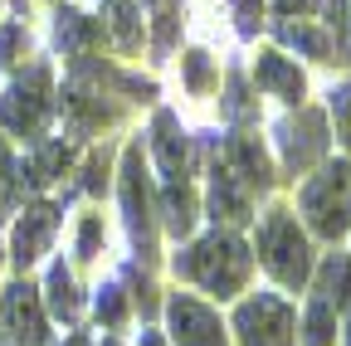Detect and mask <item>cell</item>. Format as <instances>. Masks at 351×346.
Instances as JSON below:
<instances>
[{
	"mask_svg": "<svg viewBox=\"0 0 351 346\" xmlns=\"http://www.w3.org/2000/svg\"><path fill=\"white\" fill-rule=\"evenodd\" d=\"M25 49H29V29L25 25H5V29H0V69L15 64Z\"/></svg>",
	"mask_w": 351,
	"mask_h": 346,
	"instance_id": "cell-24",
	"label": "cell"
},
{
	"mask_svg": "<svg viewBox=\"0 0 351 346\" xmlns=\"http://www.w3.org/2000/svg\"><path fill=\"white\" fill-rule=\"evenodd\" d=\"M98 317H103L108 327H117V322L127 317V302H122V288H103V297H98Z\"/></svg>",
	"mask_w": 351,
	"mask_h": 346,
	"instance_id": "cell-26",
	"label": "cell"
},
{
	"mask_svg": "<svg viewBox=\"0 0 351 346\" xmlns=\"http://www.w3.org/2000/svg\"><path fill=\"white\" fill-rule=\"evenodd\" d=\"M225 108H230V117H249V93H244V78L239 73L230 78V103Z\"/></svg>",
	"mask_w": 351,
	"mask_h": 346,
	"instance_id": "cell-31",
	"label": "cell"
},
{
	"mask_svg": "<svg viewBox=\"0 0 351 346\" xmlns=\"http://www.w3.org/2000/svg\"><path fill=\"white\" fill-rule=\"evenodd\" d=\"M302 214L313 220V230L322 239H337L346 230V220H351V166L346 161L327 166L322 176L302 186Z\"/></svg>",
	"mask_w": 351,
	"mask_h": 346,
	"instance_id": "cell-3",
	"label": "cell"
},
{
	"mask_svg": "<svg viewBox=\"0 0 351 346\" xmlns=\"http://www.w3.org/2000/svg\"><path fill=\"white\" fill-rule=\"evenodd\" d=\"M49 112H54V98H49V69L44 64H34L25 78H15L10 93L0 98V122L20 137H39Z\"/></svg>",
	"mask_w": 351,
	"mask_h": 346,
	"instance_id": "cell-4",
	"label": "cell"
},
{
	"mask_svg": "<svg viewBox=\"0 0 351 346\" xmlns=\"http://www.w3.org/2000/svg\"><path fill=\"white\" fill-rule=\"evenodd\" d=\"M278 34H283V45H298V49H307L313 59H327V54H332V49H327V39H322L317 29H307V25H283Z\"/></svg>",
	"mask_w": 351,
	"mask_h": 346,
	"instance_id": "cell-22",
	"label": "cell"
},
{
	"mask_svg": "<svg viewBox=\"0 0 351 346\" xmlns=\"http://www.w3.org/2000/svg\"><path fill=\"white\" fill-rule=\"evenodd\" d=\"M186 83H191V93H205V88H210V64H205L200 49L186 54Z\"/></svg>",
	"mask_w": 351,
	"mask_h": 346,
	"instance_id": "cell-27",
	"label": "cell"
},
{
	"mask_svg": "<svg viewBox=\"0 0 351 346\" xmlns=\"http://www.w3.org/2000/svg\"><path fill=\"white\" fill-rule=\"evenodd\" d=\"M317 293L332 302V308H346V302H351V258H341V264L332 258V264L322 269V288Z\"/></svg>",
	"mask_w": 351,
	"mask_h": 346,
	"instance_id": "cell-20",
	"label": "cell"
},
{
	"mask_svg": "<svg viewBox=\"0 0 351 346\" xmlns=\"http://www.w3.org/2000/svg\"><path fill=\"white\" fill-rule=\"evenodd\" d=\"M69 142H44L39 151H34V161H29V171H25V176H29V186H49L54 176H64V166H69Z\"/></svg>",
	"mask_w": 351,
	"mask_h": 346,
	"instance_id": "cell-18",
	"label": "cell"
},
{
	"mask_svg": "<svg viewBox=\"0 0 351 346\" xmlns=\"http://www.w3.org/2000/svg\"><path fill=\"white\" fill-rule=\"evenodd\" d=\"M142 346H161V336H156V332H147V336H142Z\"/></svg>",
	"mask_w": 351,
	"mask_h": 346,
	"instance_id": "cell-34",
	"label": "cell"
},
{
	"mask_svg": "<svg viewBox=\"0 0 351 346\" xmlns=\"http://www.w3.org/2000/svg\"><path fill=\"white\" fill-rule=\"evenodd\" d=\"M54 225H59V205H29V210L20 214V225H15V234H10V254H15L20 269H29L34 258L49 249Z\"/></svg>",
	"mask_w": 351,
	"mask_h": 346,
	"instance_id": "cell-8",
	"label": "cell"
},
{
	"mask_svg": "<svg viewBox=\"0 0 351 346\" xmlns=\"http://www.w3.org/2000/svg\"><path fill=\"white\" fill-rule=\"evenodd\" d=\"M103 15H108V29H112V39H117V49L132 54V49L142 45V25H137V5H132V0H108Z\"/></svg>",
	"mask_w": 351,
	"mask_h": 346,
	"instance_id": "cell-17",
	"label": "cell"
},
{
	"mask_svg": "<svg viewBox=\"0 0 351 346\" xmlns=\"http://www.w3.org/2000/svg\"><path fill=\"white\" fill-rule=\"evenodd\" d=\"M69 346H88V341H83V336H73V341H69Z\"/></svg>",
	"mask_w": 351,
	"mask_h": 346,
	"instance_id": "cell-35",
	"label": "cell"
},
{
	"mask_svg": "<svg viewBox=\"0 0 351 346\" xmlns=\"http://www.w3.org/2000/svg\"><path fill=\"white\" fill-rule=\"evenodd\" d=\"M234 327H239L244 346H293V312H288V302H278L269 293H258L254 302H244Z\"/></svg>",
	"mask_w": 351,
	"mask_h": 346,
	"instance_id": "cell-5",
	"label": "cell"
},
{
	"mask_svg": "<svg viewBox=\"0 0 351 346\" xmlns=\"http://www.w3.org/2000/svg\"><path fill=\"white\" fill-rule=\"evenodd\" d=\"M98 25L88 20V15H78V10H64L59 15V45L69 49V54H78V59H88V49L98 45Z\"/></svg>",
	"mask_w": 351,
	"mask_h": 346,
	"instance_id": "cell-16",
	"label": "cell"
},
{
	"mask_svg": "<svg viewBox=\"0 0 351 346\" xmlns=\"http://www.w3.org/2000/svg\"><path fill=\"white\" fill-rule=\"evenodd\" d=\"M210 205H215V220H225V225H244V220H249V210H254V190L234 176V171L215 166V190H210Z\"/></svg>",
	"mask_w": 351,
	"mask_h": 346,
	"instance_id": "cell-12",
	"label": "cell"
},
{
	"mask_svg": "<svg viewBox=\"0 0 351 346\" xmlns=\"http://www.w3.org/2000/svg\"><path fill=\"white\" fill-rule=\"evenodd\" d=\"M156 161L166 171V181H181L186 176V137H181V122L171 112L156 117Z\"/></svg>",
	"mask_w": 351,
	"mask_h": 346,
	"instance_id": "cell-14",
	"label": "cell"
},
{
	"mask_svg": "<svg viewBox=\"0 0 351 346\" xmlns=\"http://www.w3.org/2000/svg\"><path fill=\"white\" fill-rule=\"evenodd\" d=\"M234 15H239V29L254 34L258 29V0H234Z\"/></svg>",
	"mask_w": 351,
	"mask_h": 346,
	"instance_id": "cell-32",
	"label": "cell"
},
{
	"mask_svg": "<svg viewBox=\"0 0 351 346\" xmlns=\"http://www.w3.org/2000/svg\"><path fill=\"white\" fill-rule=\"evenodd\" d=\"M171 332L181 346H225V332H219L215 312L200 308L195 297H171Z\"/></svg>",
	"mask_w": 351,
	"mask_h": 346,
	"instance_id": "cell-9",
	"label": "cell"
},
{
	"mask_svg": "<svg viewBox=\"0 0 351 346\" xmlns=\"http://www.w3.org/2000/svg\"><path fill=\"white\" fill-rule=\"evenodd\" d=\"M258 254H263V264H269V273L288 288H302L307 273H313V254H307V239L298 230V220L288 210H274L269 220H263L258 230Z\"/></svg>",
	"mask_w": 351,
	"mask_h": 346,
	"instance_id": "cell-2",
	"label": "cell"
},
{
	"mask_svg": "<svg viewBox=\"0 0 351 346\" xmlns=\"http://www.w3.org/2000/svg\"><path fill=\"white\" fill-rule=\"evenodd\" d=\"M307 5H313V0H278V10H283V15H302Z\"/></svg>",
	"mask_w": 351,
	"mask_h": 346,
	"instance_id": "cell-33",
	"label": "cell"
},
{
	"mask_svg": "<svg viewBox=\"0 0 351 346\" xmlns=\"http://www.w3.org/2000/svg\"><path fill=\"white\" fill-rule=\"evenodd\" d=\"M332 302L317 293V302L307 308V346H332Z\"/></svg>",
	"mask_w": 351,
	"mask_h": 346,
	"instance_id": "cell-21",
	"label": "cell"
},
{
	"mask_svg": "<svg viewBox=\"0 0 351 346\" xmlns=\"http://www.w3.org/2000/svg\"><path fill=\"white\" fill-rule=\"evenodd\" d=\"M161 210H166L171 234H191V225H195V195H191L186 176H181V181H166V190H161Z\"/></svg>",
	"mask_w": 351,
	"mask_h": 346,
	"instance_id": "cell-15",
	"label": "cell"
},
{
	"mask_svg": "<svg viewBox=\"0 0 351 346\" xmlns=\"http://www.w3.org/2000/svg\"><path fill=\"white\" fill-rule=\"evenodd\" d=\"M219 166L234 171V176L249 186V190H269L274 171H269V156H263V147L254 137H230L225 151H219Z\"/></svg>",
	"mask_w": 351,
	"mask_h": 346,
	"instance_id": "cell-11",
	"label": "cell"
},
{
	"mask_svg": "<svg viewBox=\"0 0 351 346\" xmlns=\"http://www.w3.org/2000/svg\"><path fill=\"white\" fill-rule=\"evenodd\" d=\"M98 244H103V220H98V214H83V225H78V254L93 258Z\"/></svg>",
	"mask_w": 351,
	"mask_h": 346,
	"instance_id": "cell-25",
	"label": "cell"
},
{
	"mask_svg": "<svg viewBox=\"0 0 351 346\" xmlns=\"http://www.w3.org/2000/svg\"><path fill=\"white\" fill-rule=\"evenodd\" d=\"M49 308H54V317H64V322H73V317H78L73 273H69L64 264H54V269H49Z\"/></svg>",
	"mask_w": 351,
	"mask_h": 346,
	"instance_id": "cell-19",
	"label": "cell"
},
{
	"mask_svg": "<svg viewBox=\"0 0 351 346\" xmlns=\"http://www.w3.org/2000/svg\"><path fill=\"white\" fill-rule=\"evenodd\" d=\"M176 29H181V5H176V0H161V15H156V49L161 54L176 45Z\"/></svg>",
	"mask_w": 351,
	"mask_h": 346,
	"instance_id": "cell-23",
	"label": "cell"
},
{
	"mask_svg": "<svg viewBox=\"0 0 351 346\" xmlns=\"http://www.w3.org/2000/svg\"><path fill=\"white\" fill-rule=\"evenodd\" d=\"M103 181H108V156H103V151H93V156H88V176H83V190H103Z\"/></svg>",
	"mask_w": 351,
	"mask_h": 346,
	"instance_id": "cell-30",
	"label": "cell"
},
{
	"mask_svg": "<svg viewBox=\"0 0 351 346\" xmlns=\"http://www.w3.org/2000/svg\"><path fill=\"white\" fill-rule=\"evenodd\" d=\"M122 205H127V225H132L142 258H152L156 234H152V200H147V181H142V147H127V156H122Z\"/></svg>",
	"mask_w": 351,
	"mask_h": 346,
	"instance_id": "cell-6",
	"label": "cell"
},
{
	"mask_svg": "<svg viewBox=\"0 0 351 346\" xmlns=\"http://www.w3.org/2000/svg\"><path fill=\"white\" fill-rule=\"evenodd\" d=\"M176 269H181V278H195L200 288L219 293V297H230L239 293V283L249 278V249L234 239V234H210L200 244H191L181 258H176Z\"/></svg>",
	"mask_w": 351,
	"mask_h": 346,
	"instance_id": "cell-1",
	"label": "cell"
},
{
	"mask_svg": "<svg viewBox=\"0 0 351 346\" xmlns=\"http://www.w3.org/2000/svg\"><path fill=\"white\" fill-rule=\"evenodd\" d=\"M332 117H337V132H341V142L351 147V88L332 93Z\"/></svg>",
	"mask_w": 351,
	"mask_h": 346,
	"instance_id": "cell-28",
	"label": "cell"
},
{
	"mask_svg": "<svg viewBox=\"0 0 351 346\" xmlns=\"http://www.w3.org/2000/svg\"><path fill=\"white\" fill-rule=\"evenodd\" d=\"M15 186H20V176H15V161H10L5 142H0V205H10V200H15Z\"/></svg>",
	"mask_w": 351,
	"mask_h": 346,
	"instance_id": "cell-29",
	"label": "cell"
},
{
	"mask_svg": "<svg viewBox=\"0 0 351 346\" xmlns=\"http://www.w3.org/2000/svg\"><path fill=\"white\" fill-rule=\"evenodd\" d=\"M108 346H117V341H108Z\"/></svg>",
	"mask_w": 351,
	"mask_h": 346,
	"instance_id": "cell-36",
	"label": "cell"
},
{
	"mask_svg": "<svg viewBox=\"0 0 351 346\" xmlns=\"http://www.w3.org/2000/svg\"><path fill=\"white\" fill-rule=\"evenodd\" d=\"M278 137H283V161H288V171H307V166L322 156V147H327V132H322V117H317V112H302L298 122H283Z\"/></svg>",
	"mask_w": 351,
	"mask_h": 346,
	"instance_id": "cell-10",
	"label": "cell"
},
{
	"mask_svg": "<svg viewBox=\"0 0 351 346\" xmlns=\"http://www.w3.org/2000/svg\"><path fill=\"white\" fill-rule=\"evenodd\" d=\"M258 83H263L274 98H288V103H298V98L307 93L298 64H288L283 54H258Z\"/></svg>",
	"mask_w": 351,
	"mask_h": 346,
	"instance_id": "cell-13",
	"label": "cell"
},
{
	"mask_svg": "<svg viewBox=\"0 0 351 346\" xmlns=\"http://www.w3.org/2000/svg\"><path fill=\"white\" fill-rule=\"evenodd\" d=\"M0 322H5V336L20 341V346H39L44 336V308H39V293L29 283H15L5 288V302H0Z\"/></svg>",
	"mask_w": 351,
	"mask_h": 346,
	"instance_id": "cell-7",
	"label": "cell"
}]
</instances>
